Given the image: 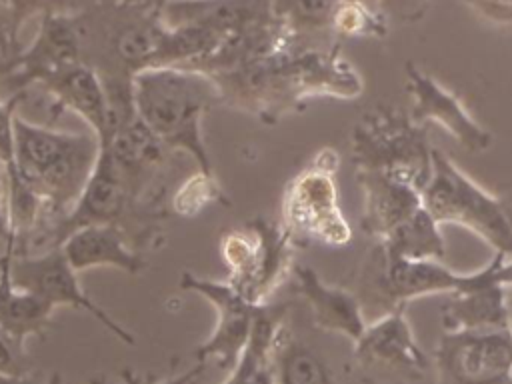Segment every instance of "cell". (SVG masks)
Here are the masks:
<instances>
[{
	"instance_id": "cell-1",
	"label": "cell",
	"mask_w": 512,
	"mask_h": 384,
	"mask_svg": "<svg viewBox=\"0 0 512 384\" xmlns=\"http://www.w3.org/2000/svg\"><path fill=\"white\" fill-rule=\"evenodd\" d=\"M220 90L222 104L274 124L296 112L308 98H358L364 82L358 70L342 56L340 44L294 46L272 58L210 74Z\"/></svg>"
},
{
	"instance_id": "cell-2",
	"label": "cell",
	"mask_w": 512,
	"mask_h": 384,
	"mask_svg": "<svg viewBox=\"0 0 512 384\" xmlns=\"http://www.w3.org/2000/svg\"><path fill=\"white\" fill-rule=\"evenodd\" d=\"M14 142L18 172L44 204V218L32 234L38 238L72 210L94 172L102 144L92 130H54L34 124L18 112Z\"/></svg>"
},
{
	"instance_id": "cell-3",
	"label": "cell",
	"mask_w": 512,
	"mask_h": 384,
	"mask_svg": "<svg viewBox=\"0 0 512 384\" xmlns=\"http://www.w3.org/2000/svg\"><path fill=\"white\" fill-rule=\"evenodd\" d=\"M134 110L172 152H186L200 172L212 174L202 122L222 104L220 90L206 72L184 66L146 68L132 82Z\"/></svg>"
},
{
	"instance_id": "cell-4",
	"label": "cell",
	"mask_w": 512,
	"mask_h": 384,
	"mask_svg": "<svg viewBox=\"0 0 512 384\" xmlns=\"http://www.w3.org/2000/svg\"><path fill=\"white\" fill-rule=\"evenodd\" d=\"M486 282H504L512 288V258L494 252V258L478 272L458 274L442 260H412L386 250L374 240L354 278L358 298L368 322L408 306L410 300L428 294H454Z\"/></svg>"
},
{
	"instance_id": "cell-5",
	"label": "cell",
	"mask_w": 512,
	"mask_h": 384,
	"mask_svg": "<svg viewBox=\"0 0 512 384\" xmlns=\"http://www.w3.org/2000/svg\"><path fill=\"white\" fill-rule=\"evenodd\" d=\"M432 150L426 126L392 104H378L364 112L350 134L354 170L392 174L422 190L432 176Z\"/></svg>"
},
{
	"instance_id": "cell-6",
	"label": "cell",
	"mask_w": 512,
	"mask_h": 384,
	"mask_svg": "<svg viewBox=\"0 0 512 384\" xmlns=\"http://www.w3.org/2000/svg\"><path fill=\"white\" fill-rule=\"evenodd\" d=\"M422 202L438 224H460L494 252L512 258V220L504 202L438 148L432 150V176L422 190Z\"/></svg>"
},
{
	"instance_id": "cell-7",
	"label": "cell",
	"mask_w": 512,
	"mask_h": 384,
	"mask_svg": "<svg viewBox=\"0 0 512 384\" xmlns=\"http://www.w3.org/2000/svg\"><path fill=\"white\" fill-rule=\"evenodd\" d=\"M296 242L282 222L262 216L244 228L228 230L220 238V254L228 268V282L250 302L264 304L292 274Z\"/></svg>"
},
{
	"instance_id": "cell-8",
	"label": "cell",
	"mask_w": 512,
	"mask_h": 384,
	"mask_svg": "<svg viewBox=\"0 0 512 384\" xmlns=\"http://www.w3.org/2000/svg\"><path fill=\"white\" fill-rule=\"evenodd\" d=\"M338 152L322 148L310 164L286 186L282 198V224L294 242H320L346 246L352 230L338 204Z\"/></svg>"
},
{
	"instance_id": "cell-9",
	"label": "cell",
	"mask_w": 512,
	"mask_h": 384,
	"mask_svg": "<svg viewBox=\"0 0 512 384\" xmlns=\"http://www.w3.org/2000/svg\"><path fill=\"white\" fill-rule=\"evenodd\" d=\"M352 360L362 384H412L432 372V358L418 346L406 306L368 322L352 344Z\"/></svg>"
},
{
	"instance_id": "cell-10",
	"label": "cell",
	"mask_w": 512,
	"mask_h": 384,
	"mask_svg": "<svg viewBox=\"0 0 512 384\" xmlns=\"http://www.w3.org/2000/svg\"><path fill=\"white\" fill-rule=\"evenodd\" d=\"M430 358L434 384H512V328L444 330Z\"/></svg>"
},
{
	"instance_id": "cell-11",
	"label": "cell",
	"mask_w": 512,
	"mask_h": 384,
	"mask_svg": "<svg viewBox=\"0 0 512 384\" xmlns=\"http://www.w3.org/2000/svg\"><path fill=\"white\" fill-rule=\"evenodd\" d=\"M10 278L18 288L38 294L48 304L72 306L88 312L96 318L108 332H112L120 342L134 346V334L116 322L102 306H98L80 286L78 272L68 262L60 246L42 252H12L10 256Z\"/></svg>"
},
{
	"instance_id": "cell-12",
	"label": "cell",
	"mask_w": 512,
	"mask_h": 384,
	"mask_svg": "<svg viewBox=\"0 0 512 384\" xmlns=\"http://www.w3.org/2000/svg\"><path fill=\"white\" fill-rule=\"evenodd\" d=\"M180 288L208 300L218 314L214 332L194 350L196 360H214L220 368L230 370L248 344L256 314L262 304L250 302L228 280L218 282L188 270L180 274Z\"/></svg>"
},
{
	"instance_id": "cell-13",
	"label": "cell",
	"mask_w": 512,
	"mask_h": 384,
	"mask_svg": "<svg viewBox=\"0 0 512 384\" xmlns=\"http://www.w3.org/2000/svg\"><path fill=\"white\" fill-rule=\"evenodd\" d=\"M78 62H82V48L76 14L52 10L40 16L36 36L26 48H20L2 74L16 94H24L28 86H38L48 76Z\"/></svg>"
},
{
	"instance_id": "cell-14",
	"label": "cell",
	"mask_w": 512,
	"mask_h": 384,
	"mask_svg": "<svg viewBox=\"0 0 512 384\" xmlns=\"http://www.w3.org/2000/svg\"><path fill=\"white\" fill-rule=\"evenodd\" d=\"M406 90L412 98L410 116L418 124L442 126L468 152H482L492 144V134L474 120L460 98L414 62H406Z\"/></svg>"
},
{
	"instance_id": "cell-15",
	"label": "cell",
	"mask_w": 512,
	"mask_h": 384,
	"mask_svg": "<svg viewBox=\"0 0 512 384\" xmlns=\"http://www.w3.org/2000/svg\"><path fill=\"white\" fill-rule=\"evenodd\" d=\"M102 148L110 154L134 202H158V198H148V192L172 150H168L154 136V132L138 118V114L118 126L102 144Z\"/></svg>"
},
{
	"instance_id": "cell-16",
	"label": "cell",
	"mask_w": 512,
	"mask_h": 384,
	"mask_svg": "<svg viewBox=\"0 0 512 384\" xmlns=\"http://www.w3.org/2000/svg\"><path fill=\"white\" fill-rule=\"evenodd\" d=\"M354 176L362 190L360 228L374 240H384L424 206L422 188L410 180L376 170H354Z\"/></svg>"
},
{
	"instance_id": "cell-17",
	"label": "cell",
	"mask_w": 512,
	"mask_h": 384,
	"mask_svg": "<svg viewBox=\"0 0 512 384\" xmlns=\"http://www.w3.org/2000/svg\"><path fill=\"white\" fill-rule=\"evenodd\" d=\"M166 26H198L230 36L274 20V0H166L160 8Z\"/></svg>"
},
{
	"instance_id": "cell-18",
	"label": "cell",
	"mask_w": 512,
	"mask_h": 384,
	"mask_svg": "<svg viewBox=\"0 0 512 384\" xmlns=\"http://www.w3.org/2000/svg\"><path fill=\"white\" fill-rule=\"evenodd\" d=\"M294 290L306 302L312 324L324 332L346 336L352 344L364 334L368 320L352 290L326 284L318 272L304 264H294Z\"/></svg>"
},
{
	"instance_id": "cell-19",
	"label": "cell",
	"mask_w": 512,
	"mask_h": 384,
	"mask_svg": "<svg viewBox=\"0 0 512 384\" xmlns=\"http://www.w3.org/2000/svg\"><path fill=\"white\" fill-rule=\"evenodd\" d=\"M62 252L76 272L88 268H118L130 276L146 268V256L134 246L130 236L118 224H90L70 232Z\"/></svg>"
},
{
	"instance_id": "cell-20",
	"label": "cell",
	"mask_w": 512,
	"mask_h": 384,
	"mask_svg": "<svg viewBox=\"0 0 512 384\" xmlns=\"http://www.w3.org/2000/svg\"><path fill=\"white\" fill-rule=\"evenodd\" d=\"M58 108L70 110L80 116L88 128L106 142L110 132L108 98L100 76L84 62L72 64L38 84Z\"/></svg>"
},
{
	"instance_id": "cell-21",
	"label": "cell",
	"mask_w": 512,
	"mask_h": 384,
	"mask_svg": "<svg viewBox=\"0 0 512 384\" xmlns=\"http://www.w3.org/2000/svg\"><path fill=\"white\" fill-rule=\"evenodd\" d=\"M504 282H486L448 294L442 306L444 330H492L512 328L508 290Z\"/></svg>"
},
{
	"instance_id": "cell-22",
	"label": "cell",
	"mask_w": 512,
	"mask_h": 384,
	"mask_svg": "<svg viewBox=\"0 0 512 384\" xmlns=\"http://www.w3.org/2000/svg\"><path fill=\"white\" fill-rule=\"evenodd\" d=\"M16 252L14 244H8L0 262V328L16 342L24 344L30 336H44L54 306L34 292L18 288L10 278V256Z\"/></svg>"
},
{
	"instance_id": "cell-23",
	"label": "cell",
	"mask_w": 512,
	"mask_h": 384,
	"mask_svg": "<svg viewBox=\"0 0 512 384\" xmlns=\"http://www.w3.org/2000/svg\"><path fill=\"white\" fill-rule=\"evenodd\" d=\"M288 308V302H264L260 306L248 344L222 384H276L272 348L276 332L288 316Z\"/></svg>"
},
{
	"instance_id": "cell-24",
	"label": "cell",
	"mask_w": 512,
	"mask_h": 384,
	"mask_svg": "<svg viewBox=\"0 0 512 384\" xmlns=\"http://www.w3.org/2000/svg\"><path fill=\"white\" fill-rule=\"evenodd\" d=\"M276 384H336L328 360L284 324L278 328L272 348Z\"/></svg>"
},
{
	"instance_id": "cell-25",
	"label": "cell",
	"mask_w": 512,
	"mask_h": 384,
	"mask_svg": "<svg viewBox=\"0 0 512 384\" xmlns=\"http://www.w3.org/2000/svg\"><path fill=\"white\" fill-rule=\"evenodd\" d=\"M380 242L388 252L412 260H444L446 256V242L440 232V224L424 206Z\"/></svg>"
},
{
	"instance_id": "cell-26",
	"label": "cell",
	"mask_w": 512,
	"mask_h": 384,
	"mask_svg": "<svg viewBox=\"0 0 512 384\" xmlns=\"http://www.w3.org/2000/svg\"><path fill=\"white\" fill-rule=\"evenodd\" d=\"M336 0H274V16L286 26L298 46H312V36H332L330 22Z\"/></svg>"
},
{
	"instance_id": "cell-27",
	"label": "cell",
	"mask_w": 512,
	"mask_h": 384,
	"mask_svg": "<svg viewBox=\"0 0 512 384\" xmlns=\"http://www.w3.org/2000/svg\"><path fill=\"white\" fill-rule=\"evenodd\" d=\"M330 30L334 38H384L388 32V16L364 2H336Z\"/></svg>"
},
{
	"instance_id": "cell-28",
	"label": "cell",
	"mask_w": 512,
	"mask_h": 384,
	"mask_svg": "<svg viewBox=\"0 0 512 384\" xmlns=\"http://www.w3.org/2000/svg\"><path fill=\"white\" fill-rule=\"evenodd\" d=\"M212 202L228 204V198L224 196L218 182L214 180V174H204V172L198 170L174 194L172 210L176 214H182V216L184 214L192 216V214H198L202 208H206Z\"/></svg>"
},
{
	"instance_id": "cell-29",
	"label": "cell",
	"mask_w": 512,
	"mask_h": 384,
	"mask_svg": "<svg viewBox=\"0 0 512 384\" xmlns=\"http://www.w3.org/2000/svg\"><path fill=\"white\" fill-rule=\"evenodd\" d=\"M22 94H12L10 98H0V170L4 180L20 178L16 166V142H14V116Z\"/></svg>"
},
{
	"instance_id": "cell-30",
	"label": "cell",
	"mask_w": 512,
	"mask_h": 384,
	"mask_svg": "<svg viewBox=\"0 0 512 384\" xmlns=\"http://www.w3.org/2000/svg\"><path fill=\"white\" fill-rule=\"evenodd\" d=\"M18 30L14 26V12L10 0H0V74L20 52Z\"/></svg>"
},
{
	"instance_id": "cell-31",
	"label": "cell",
	"mask_w": 512,
	"mask_h": 384,
	"mask_svg": "<svg viewBox=\"0 0 512 384\" xmlns=\"http://www.w3.org/2000/svg\"><path fill=\"white\" fill-rule=\"evenodd\" d=\"M0 374H10V376L28 374L24 344L16 342L2 328H0Z\"/></svg>"
},
{
	"instance_id": "cell-32",
	"label": "cell",
	"mask_w": 512,
	"mask_h": 384,
	"mask_svg": "<svg viewBox=\"0 0 512 384\" xmlns=\"http://www.w3.org/2000/svg\"><path fill=\"white\" fill-rule=\"evenodd\" d=\"M206 372V362H198L188 368L186 372H180L176 376H170V378H156V376H140V374H134L130 370H124L122 372V382L124 384H200L202 376Z\"/></svg>"
},
{
	"instance_id": "cell-33",
	"label": "cell",
	"mask_w": 512,
	"mask_h": 384,
	"mask_svg": "<svg viewBox=\"0 0 512 384\" xmlns=\"http://www.w3.org/2000/svg\"><path fill=\"white\" fill-rule=\"evenodd\" d=\"M478 16L490 20L492 24L508 26L512 24V0H462Z\"/></svg>"
},
{
	"instance_id": "cell-34",
	"label": "cell",
	"mask_w": 512,
	"mask_h": 384,
	"mask_svg": "<svg viewBox=\"0 0 512 384\" xmlns=\"http://www.w3.org/2000/svg\"><path fill=\"white\" fill-rule=\"evenodd\" d=\"M432 0H382V12L388 18H396L402 22H416L420 20Z\"/></svg>"
},
{
	"instance_id": "cell-35",
	"label": "cell",
	"mask_w": 512,
	"mask_h": 384,
	"mask_svg": "<svg viewBox=\"0 0 512 384\" xmlns=\"http://www.w3.org/2000/svg\"><path fill=\"white\" fill-rule=\"evenodd\" d=\"M12 2V12H14V26L20 34L22 26L32 20V18H40L46 12L58 10L60 0H10Z\"/></svg>"
},
{
	"instance_id": "cell-36",
	"label": "cell",
	"mask_w": 512,
	"mask_h": 384,
	"mask_svg": "<svg viewBox=\"0 0 512 384\" xmlns=\"http://www.w3.org/2000/svg\"><path fill=\"white\" fill-rule=\"evenodd\" d=\"M0 240L4 244V248L8 244H14V236L10 230V220H8V208H6V184H4V174L0 170Z\"/></svg>"
},
{
	"instance_id": "cell-37",
	"label": "cell",
	"mask_w": 512,
	"mask_h": 384,
	"mask_svg": "<svg viewBox=\"0 0 512 384\" xmlns=\"http://www.w3.org/2000/svg\"><path fill=\"white\" fill-rule=\"evenodd\" d=\"M0 384H48V380H46V382H40V380H34L30 374H24V376L0 374Z\"/></svg>"
},
{
	"instance_id": "cell-38",
	"label": "cell",
	"mask_w": 512,
	"mask_h": 384,
	"mask_svg": "<svg viewBox=\"0 0 512 384\" xmlns=\"http://www.w3.org/2000/svg\"><path fill=\"white\" fill-rule=\"evenodd\" d=\"M92 2H98V0H60L58 4V10H64V12H74V10H80Z\"/></svg>"
},
{
	"instance_id": "cell-39",
	"label": "cell",
	"mask_w": 512,
	"mask_h": 384,
	"mask_svg": "<svg viewBox=\"0 0 512 384\" xmlns=\"http://www.w3.org/2000/svg\"><path fill=\"white\" fill-rule=\"evenodd\" d=\"M122 2H128V4H134V6H142V8H148V10H158L166 4V0H122Z\"/></svg>"
},
{
	"instance_id": "cell-40",
	"label": "cell",
	"mask_w": 512,
	"mask_h": 384,
	"mask_svg": "<svg viewBox=\"0 0 512 384\" xmlns=\"http://www.w3.org/2000/svg\"><path fill=\"white\" fill-rule=\"evenodd\" d=\"M336 2H344V0H336ZM354 2H364L368 6H374V8H380L382 6V0H354ZM382 10V8H380Z\"/></svg>"
},
{
	"instance_id": "cell-41",
	"label": "cell",
	"mask_w": 512,
	"mask_h": 384,
	"mask_svg": "<svg viewBox=\"0 0 512 384\" xmlns=\"http://www.w3.org/2000/svg\"><path fill=\"white\" fill-rule=\"evenodd\" d=\"M0 262H2V254H0Z\"/></svg>"
}]
</instances>
